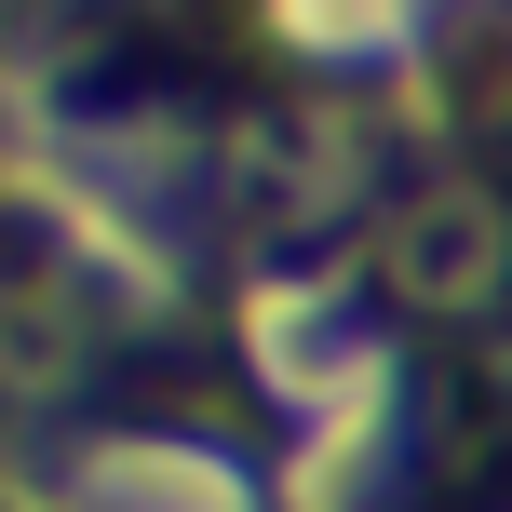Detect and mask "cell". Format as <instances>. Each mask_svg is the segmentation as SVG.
Masks as SVG:
<instances>
[{
    "instance_id": "obj_1",
    "label": "cell",
    "mask_w": 512,
    "mask_h": 512,
    "mask_svg": "<svg viewBox=\"0 0 512 512\" xmlns=\"http://www.w3.org/2000/svg\"><path fill=\"white\" fill-rule=\"evenodd\" d=\"M378 283L418 310V324H472V310H499L512 283V203L486 176H418L391 189L378 216Z\"/></svg>"
},
{
    "instance_id": "obj_2",
    "label": "cell",
    "mask_w": 512,
    "mask_h": 512,
    "mask_svg": "<svg viewBox=\"0 0 512 512\" xmlns=\"http://www.w3.org/2000/svg\"><path fill=\"white\" fill-rule=\"evenodd\" d=\"M364 203H378V149H364V122H337V108L283 122L270 149L243 162V216H256V243H324V230H351Z\"/></svg>"
},
{
    "instance_id": "obj_3",
    "label": "cell",
    "mask_w": 512,
    "mask_h": 512,
    "mask_svg": "<svg viewBox=\"0 0 512 512\" xmlns=\"http://www.w3.org/2000/svg\"><path fill=\"white\" fill-rule=\"evenodd\" d=\"M95 364V297L41 243H0V391H68Z\"/></svg>"
},
{
    "instance_id": "obj_4",
    "label": "cell",
    "mask_w": 512,
    "mask_h": 512,
    "mask_svg": "<svg viewBox=\"0 0 512 512\" xmlns=\"http://www.w3.org/2000/svg\"><path fill=\"white\" fill-rule=\"evenodd\" d=\"M54 14H68V0H0V27H54Z\"/></svg>"
}]
</instances>
